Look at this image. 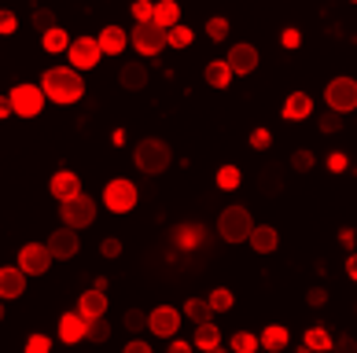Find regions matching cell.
I'll return each mask as SVG.
<instances>
[{
    "label": "cell",
    "instance_id": "6",
    "mask_svg": "<svg viewBox=\"0 0 357 353\" xmlns=\"http://www.w3.org/2000/svg\"><path fill=\"white\" fill-rule=\"evenodd\" d=\"M129 41H133V48L140 52V56H158L169 41H166V26H158L155 19L148 22H137V30L129 33Z\"/></svg>",
    "mask_w": 357,
    "mask_h": 353
},
{
    "label": "cell",
    "instance_id": "14",
    "mask_svg": "<svg viewBox=\"0 0 357 353\" xmlns=\"http://www.w3.org/2000/svg\"><path fill=\"white\" fill-rule=\"evenodd\" d=\"M26 291V272L22 265H4L0 269V298L4 302H11V298H19Z\"/></svg>",
    "mask_w": 357,
    "mask_h": 353
},
{
    "label": "cell",
    "instance_id": "11",
    "mask_svg": "<svg viewBox=\"0 0 357 353\" xmlns=\"http://www.w3.org/2000/svg\"><path fill=\"white\" fill-rule=\"evenodd\" d=\"M177 328H181V313H177L174 306H158V309L148 313V331H151V335H158V338H174Z\"/></svg>",
    "mask_w": 357,
    "mask_h": 353
},
{
    "label": "cell",
    "instance_id": "25",
    "mask_svg": "<svg viewBox=\"0 0 357 353\" xmlns=\"http://www.w3.org/2000/svg\"><path fill=\"white\" fill-rule=\"evenodd\" d=\"M184 317L192 324H206L214 317V306H210V298H188V302H184Z\"/></svg>",
    "mask_w": 357,
    "mask_h": 353
},
{
    "label": "cell",
    "instance_id": "46",
    "mask_svg": "<svg viewBox=\"0 0 357 353\" xmlns=\"http://www.w3.org/2000/svg\"><path fill=\"white\" fill-rule=\"evenodd\" d=\"M306 302H310V306H324V302H328V291H324V287H310Z\"/></svg>",
    "mask_w": 357,
    "mask_h": 353
},
{
    "label": "cell",
    "instance_id": "36",
    "mask_svg": "<svg viewBox=\"0 0 357 353\" xmlns=\"http://www.w3.org/2000/svg\"><path fill=\"white\" fill-rule=\"evenodd\" d=\"M30 22H33L37 33H45V30H52V26H56V11H52V8H37Z\"/></svg>",
    "mask_w": 357,
    "mask_h": 353
},
{
    "label": "cell",
    "instance_id": "30",
    "mask_svg": "<svg viewBox=\"0 0 357 353\" xmlns=\"http://www.w3.org/2000/svg\"><path fill=\"white\" fill-rule=\"evenodd\" d=\"M302 350H332V335H328V328H321V324H317V328H310Z\"/></svg>",
    "mask_w": 357,
    "mask_h": 353
},
{
    "label": "cell",
    "instance_id": "5",
    "mask_svg": "<svg viewBox=\"0 0 357 353\" xmlns=\"http://www.w3.org/2000/svg\"><path fill=\"white\" fill-rule=\"evenodd\" d=\"M137 199H140V191H137L133 180H126V177H114V180H107V188H103V206H107L111 214H129L137 206Z\"/></svg>",
    "mask_w": 357,
    "mask_h": 353
},
{
    "label": "cell",
    "instance_id": "16",
    "mask_svg": "<svg viewBox=\"0 0 357 353\" xmlns=\"http://www.w3.org/2000/svg\"><path fill=\"white\" fill-rule=\"evenodd\" d=\"M77 313H82L85 320L103 317V313H107V295H103V287H92V291H85L77 298Z\"/></svg>",
    "mask_w": 357,
    "mask_h": 353
},
{
    "label": "cell",
    "instance_id": "2",
    "mask_svg": "<svg viewBox=\"0 0 357 353\" xmlns=\"http://www.w3.org/2000/svg\"><path fill=\"white\" fill-rule=\"evenodd\" d=\"M133 159H137V169L140 173H148V177H158V173H166L169 162H174V151H169V143L166 140H140L137 143V151H133Z\"/></svg>",
    "mask_w": 357,
    "mask_h": 353
},
{
    "label": "cell",
    "instance_id": "13",
    "mask_svg": "<svg viewBox=\"0 0 357 353\" xmlns=\"http://www.w3.org/2000/svg\"><path fill=\"white\" fill-rule=\"evenodd\" d=\"M229 67H232V74H255V67H258V48L255 45H232L229 48Z\"/></svg>",
    "mask_w": 357,
    "mask_h": 353
},
{
    "label": "cell",
    "instance_id": "23",
    "mask_svg": "<svg viewBox=\"0 0 357 353\" xmlns=\"http://www.w3.org/2000/svg\"><path fill=\"white\" fill-rule=\"evenodd\" d=\"M203 77H206L214 88H229V81H232L236 74H232V67H229V59H210L206 70H203Z\"/></svg>",
    "mask_w": 357,
    "mask_h": 353
},
{
    "label": "cell",
    "instance_id": "43",
    "mask_svg": "<svg viewBox=\"0 0 357 353\" xmlns=\"http://www.w3.org/2000/svg\"><path fill=\"white\" fill-rule=\"evenodd\" d=\"M26 350H30V353H48V350H52V338H45V335H30V338H26Z\"/></svg>",
    "mask_w": 357,
    "mask_h": 353
},
{
    "label": "cell",
    "instance_id": "7",
    "mask_svg": "<svg viewBox=\"0 0 357 353\" xmlns=\"http://www.w3.org/2000/svg\"><path fill=\"white\" fill-rule=\"evenodd\" d=\"M324 103L332 111H339V114L357 111V81L354 77H332L328 88H324Z\"/></svg>",
    "mask_w": 357,
    "mask_h": 353
},
{
    "label": "cell",
    "instance_id": "15",
    "mask_svg": "<svg viewBox=\"0 0 357 353\" xmlns=\"http://www.w3.org/2000/svg\"><path fill=\"white\" fill-rule=\"evenodd\" d=\"M59 338L63 343H82V338H89V320L82 317V313H63L59 317Z\"/></svg>",
    "mask_w": 357,
    "mask_h": 353
},
{
    "label": "cell",
    "instance_id": "20",
    "mask_svg": "<svg viewBox=\"0 0 357 353\" xmlns=\"http://www.w3.org/2000/svg\"><path fill=\"white\" fill-rule=\"evenodd\" d=\"M247 243L255 246L258 254H273L276 246H280V235H276L273 225H255V232H250V240H247Z\"/></svg>",
    "mask_w": 357,
    "mask_h": 353
},
{
    "label": "cell",
    "instance_id": "21",
    "mask_svg": "<svg viewBox=\"0 0 357 353\" xmlns=\"http://www.w3.org/2000/svg\"><path fill=\"white\" fill-rule=\"evenodd\" d=\"M174 240H177L181 251H199V246L206 243V228L203 225H181L174 232Z\"/></svg>",
    "mask_w": 357,
    "mask_h": 353
},
{
    "label": "cell",
    "instance_id": "45",
    "mask_svg": "<svg viewBox=\"0 0 357 353\" xmlns=\"http://www.w3.org/2000/svg\"><path fill=\"white\" fill-rule=\"evenodd\" d=\"M273 143V136H269V129H255V133H250V148H258V151H266Z\"/></svg>",
    "mask_w": 357,
    "mask_h": 353
},
{
    "label": "cell",
    "instance_id": "22",
    "mask_svg": "<svg viewBox=\"0 0 357 353\" xmlns=\"http://www.w3.org/2000/svg\"><path fill=\"white\" fill-rule=\"evenodd\" d=\"M310 111H313V100L306 93H291L284 100V118L287 122H302V118H310Z\"/></svg>",
    "mask_w": 357,
    "mask_h": 353
},
{
    "label": "cell",
    "instance_id": "52",
    "mask_svg": "<svg viewBox=\"0 0 357 353\" xmlns=\"http://www.w3.org/2000/svg\"><path fill=\"white\" fill-rule=\"evenodd\" d=\"M347 276L357 280V251H350V258H347Z\"/></svg>",
    "mask_w": 357,
    "mask_h": 353
},
{
    "label": "cell",
    "instance_id": "33",
    "mask_svg": "<svg viewBox=\"0 0 357 353\" xmlns=\"http://www.w3.org/2000/svg\"><path fill=\"white\" fill-rule=\"evenodd\" d=\"M232 302H236V298H232L229 287H214V291H210V306H214V313H229Z\"/></svg>",
    "mask_w": 357,
    "mask_h": 353
},
{
    "label": "cell",
    "instance_id": "42",
    "mask_svg": "<svg viewBox=\"0 0 357 353\" xmlns=\"http://www.w3.org/2000/svg\"><path fill=\"white\" fill-rule=\"evenodd\" d=\"M100 254L103 258H118V254H122V240H118V235H107V240L100 243Z\"/></svg>",
    "mask_w": 357,
    "mask_h": 353
},
{
    "label": "cell",
    "instance_id": "47",
    "mask_svg": "<svg viewBox=\"0 0 357 353\" xmlns=\"http://www.w3.org/2000/svg\"><path fill=\"white\" fill-rule=\"evenodd\" d=\"M280 41H284V48H298V45H302V33H298V30H284Z\"/></svg>",
    "mask_w": 357,
    "mask_h": 353
},
{
    "label": "cell",
    "instance_id": "18",
    "mask_svg": "<svg viewBox=\"0 0 357 353\" xmlns=\"http://www.w3.org/2000/svg\"><path fill=\"white\" fill-rule=\"evenodd\" d=\"M118 81H122V88H129V93H140V88L148 85V67H144V63H126L122 59Z\"/></svg>",
    "mask_w": 357,
    "mask_h": 353
},
{
    "label": "cell",
    "instance_id": "49",
    "mask_svg": "<svg viewBox=\"0 0 357 353\" xmlns=\"http://www.w3.org/2000/svg\"><path fill=\"white\" fill-rule=\"evenodd\" d=\"M126 353H151V343H144V338H133V343L126 346Z\"/></svg>",
    "mask_w": 357,
    "mask_h": 353
},
{
    "label": "cell",
    "instance_id": "54",
    "mask_svg": "<svg viewBox=\"0 0 357 353\" xmlns=\"http://www.w3.org/2000/svg\"><path fill=\"white\" fill-rule=\"evenodd\" d=\"M8 114H15L11 111V100H0V118H8Z\"/></svg>",
    "mask_w": 357,
    "mask_h": 353
},
{
    "label": "cell",
    "instance_id": "28",
    "mask_svg": "<svg viewBox=\"0 0 357 353\" xmlns=\"http://www.w3.org/2000/svg\"><path fill=\"white\" fill-rule=\"evenodd\" d=\"M261 195H280L284 191V169L280 166H266L261 169Z\"/></svg>",
    "mask_w": 357,
    "mask_h": 353
},
{
    "label": "cell",
    "instance_id": "40",
    "mask_svg": "<svg viewBox=\"0 0 357 353\" xmlns=\"http://www.w3.org/2000/svg\"><path fill=\"white\" fill-rule=\"evenodd\" d=\"M339 129H342V118H339V111L328 107V114L321 118V133H339Z\"/></svg>",
    "mask_w": 357,
    "mask_h": 353
},
{
    "label": "cell",
    "instance_id": "32",
    "mask_svg": "<svg viewBox=\"0 0 357 353\" xmlns=\"http://www.w3.org/2000/svg\"><path fill=\"white\" fill-rule=\"evenodd\" d=\"M166 41H169V48H188L192 45V30L184 22H177V26H169V30H166Z\"/></svg>",
    "mask_w": 357,
    "mask_h": 353
},
{
    "label": "cell",
    "instance_id": "48",
    "mask_svg": "<svg viewBox=\"0 0 357 353\" xmlns=\"http://www.w3.org/2000/svg\"><path fill=\"white\" fill-rule=\"evenodd\" d=\"M328 169H332V173H342V169H347V155H332V159H328Z\"/></svg>",
    "mask_w": 357,
    "mask_h": 353
},
{
    "label": "cell",
    "instance_id": "51",
    "mask_svg": "<svg viewBox=\"0 0 357 353\" xmlns=\"http://www.w3.org/2000/svg\"><path fill=\"white\" fill-rule=\"evenodd\" d=\"M339 243L347 246V251H354V228H342V232H339Z\"/></svg>",
    "mask_w": 357,
    "mask_h": 353
},
{
    "label": "cell",
    "instance_id": "41",
    "mask_svg": "<svg viewBox=\"0 0 357 353\" xmlns=\"http://www.w3.org/2000/svg\"><path fill=\"white\" fill-rule=\"evenodd\" d=\"M133 15H137V22L155 19V4H151V0H133Z\"/></svg>",
    "mask_w": 357,
    "mask_h": 353
},
{
    "label": "cell",
    "instance_id": "4",
    "mask_svg": "<svg viewBox=\"0 0 357 353\" xmlns=\"http://www.w3.org/2000/svg\"><path fill=\"white\" fill-rule=\"evenodd\" d=\"M59 217H63V225L82 232V228H89L92 221H96V199L85 195V191H77V195H70V199L59 203Z\"/></svg>",
    "mask_w": 357,
    "mask_h": 353
},
{
    "label": "cell",
    "instance_id": "12",
    "mask_svg": "<svg viewBox=\"0 0 357 353\" xmlns=\"http://www.w3.org/2000/svg\"><path fill=\"white\" fill-rule=\"evenodd\" d=\"M77 246H82V240H77V228H70V225H63V228H56L48 235V251H52V258H59V261L74 258Z\"/></svg>",
    "mask_w": 357,
    "mask_h": 353
},
{
    "label": "cell",
    "instance_id": "56",
    "mask_svg": "<svg viewBox=\"0 0 357 353\" xmlns=\"http://www.w3.org/2000/svg\"><path fill=\"white\" fill-rule=\"evenodd\" d=\"M350 4H357V0H350Z\"/></svg>",
    "mask_w": 357,
    "mask_h": 353
},
{
    "label": "cell",
    "instance_id": "55",
    "mask_svg": "<svg viewBox=\"0 0 357 353\" xmlns=\"http://www.w3.org/2000/svg\"><path fill=\"white\" fill-rule=\"evenodd\" d=\"M0 320H4V298H0Z\"/></svg>",
    "mask_w": 357,
    "mask_h": 353
},
{
    "label": "cell",
    "instance_id": "19",
    "mask_svg": "<svg viewBox=\"0 0 357 353\" xmlns=\"http://www.w3.org/2000/svg\"><path fill=\"white\" fill-rule=\"evenodd\" d=\"M96 41H100V48H103V56H122L126 45H129V37H126L122 26H103V33L96 37Z\"/></svg>",
    "mask_w": 357,
    "mask_h": 353
},
{
    "label": "cell",
    "instance_id": "24",
    "mask_svg": "<svg viewBox=\"0 0 357 353\" xmlns=\"http://www.w3.org/2000/svg\"><path fill=\"white\" fill-rule=\"evenodd\" d=\"M195 350H221V335L214 328V320H206V324H195Z\"/></svg>",
    "mask_w": 357,
    "mask_h": 353
},
{
    "label": "cell",
    "instance_id": "38",
    "mask_svg": "<svg viewBox=\"0 0 357 353\" xmlns=\"http://www.w3.org/2000/svg\"><path fill=\"white\" fill-rule=\"evenodd\" d=\"M122 324H126L129 331H144V328H148V313H140V309H129L126 317H122Z\"/></svg>",
    "mask_w": 357,
    "mask_h": 353
},
{
    "label": "cell",
    "instance_id": "44",
    "mask_svg": "<svg viewBox=\"0 0 357 353\" xmlns=\"http://www.w3.org/2000/svg\"><path fill=\"white\" fill-rule=\"evenodd\" d=\"M19 30V19H15V11H0V33H15Z\"/></svg>",
    "mask_w": 357,
    "mask_h": 353
},
{
    "label": "cell",
    "instance_id": "27",
    "mask_svg": "<svg viewBox=\"0 0 357 353\" xmlns=\"http://www.w3.org/2000/svg\"><path fill=\"white\" fill-rule=\"evenodd\" d=\"M155 22L166 26V30H169V26H177L181 22V4H177V0H158V4H155Z\"/></svg>",
    "mask_w": 357,
    "mask_h": 353
},
{
    "label": "cell",
    "instance_id": "8",
    "mask_svg": "<svg viewBox=\"0 0 357 353\" xmlns=\"http://www.w3.org/2000/svg\"><path fill=\"white\" fill-rule=\"evenodd\" d=\"M8 100H11V111H15L19 118H37L48 96H45L41 85H15Z\"/></svg>",
    "mask_w": 357,
    "mask_h": 353
},
{
    "label": "cell",
    "instance_id": "29",
    "mask_svg": "<svg viewBox=\"0 0 357 353\" xmlns=\"http://www.w3.org/2000/svg\"><path fill=\"white\" fill-rule=\"evenodd\" d=\"M41 45H45V52H52V56H56V52H67V48H70V37H67V30H63V26H52V30L41 33Z\"/></svg>",
    "mask_w": 357,
    "mask_h": 353
},
{
    "label": "cell",
    "instance_id": "34",
    "mask_svg": "<svg viewBox=\"0 0 357 353\" xmlns=\"http://www.w3.org/2000/svg\"><path fill=\"white\" fill-rule=\"evenodd\" d=\"M258 346H261V338L247 335V331H236V335H232V350H236V353H255Z\"/></svg>",
    "mask_w": 357,
    "mask_h": 353
},
{
    "label": "cell",
    "instance_id": "10",
    "mask_svg": "<svg viewBox=\"0 0 357 353\" xmlns=\"http://www.w3.org/2000/svg\"><path fill=\"white\" fill-rule=\"evenodd\" d=\"M19 265L26 276H45L48 265H52V251H48V243H26L22 251H19Z\"/></svg>",
    "mask_w": 357,
    "mask_h": 353
},
{
    "label": "cell",
    "instance_id": "26",
    "mask_svg": "<svg viewBox=\"0 0 357 353\" xmlns=\"http://www.w3.org/2000/svg\"><path fill=\"white\" fill-rule=\"evenodd\" d=\"M287 328H280V324H269L266 331H261V346H266L269 353H280V350H287Z\"/></svg>",
    "mask_w": 357,
    "mask_h": 353
},
{
    "label": "cell",
    "instance_id": "50",
    "mask_svg": "<svg viewBox=\"0 0 357 353\" xmlns=\"http://www.w3.org/2000/svg\"><path fill=\"white\" fill-rule=\"evenodd\" d=\"M192 343H184V338H169V353H188Z\"/></svg>",
    "mask_w": 357,
    "mask_h": 353
},
{
    "label": "cell",
    "instance_id": "35",
    "mask_svg": "<svg viewBox=\"0 0 357 353\" xmlns=\"http://www.w3.org/2000/svg\"><path fill=\"white\" fill-rule=\"evenodd\" d=\"M111 338V324L96 317V320H89V343H107Z\"/></svg>",
    "mask_w": 357,
    "mask_h": 353
},
{
    "label": "cell",
    "instance_id": "1",
    "mask_svg": "<svg viewBox=\"0 0 357 353\" xmlns=\"http://www.w3.org/2000/svg\"><path fill=\"white\" fill-rule=\"evenodd\" d=\"M41 88L52 103H77L85 96V81H82V70L74 67H52L41 77Z\"/></svg>",
    "mask_w": 357,
    "mask_h": 353
},
{
    "label": "cell",
    "instance_id": "53",
    "mask_svg": "<svg viewBox=\"0 0 357 353\" xmlns=\"http://www.w3.org/2000/svg\"><path fill=\"white\" fill-rule=\"evenodd\" d=\"M335 346H339V350H354L357 343H354V338H350V335H342V338H339V343H335Z\"/></svg>",
    "mask_w": 357,
    "mask_h": 353
},
{
    "label": "cell",
    "instance_id": "39",
    "mask_svg": "<svg viewBox=\"0 0 357 353\" xmlns=\"http://www.w3.org/2000/svg\"><path fill=\"white\" fill-rule=\"evenodd\" d=\"M291 166H295L298 173H306V169H313V151H306V148H298L295 155H291Z\"/></svg>",
    "mask_w": 357,
    "mask_h": 353
},
{
    "label": "cell",
    "instance_id": "31",
    "mask_svg": "<svg viewBox=\"0 0 357 353\" xmlns=\"http://www.w3.org/2000/svg\"><path fill=\"white\" fill-rule=\"evenodd\" d=\"M240 180H243L240 166H221L218 169V188L221 191H236V188H240Z\"/></svg>",
    "mask_w": 357,
    "mask_h": 353
},
{
    "label": "cell",
    "instance_id": "17",
    "mask_svg": "<svg viewBox=\"0 0 357 353\" xmlns=\"http://www.w3.org/2000/svg\"><path fill=\"white\" fill-rule=\"evenodd\" d=\"M48 191H52V195H56V199L63 203V199H70V195L82 191V180H77L74 169H59V173L48 180Z\"/></svg>",
    "mask_w": 357,
    "mask_h": 353
},
{
    "label": "cell",
    "instance_id": "3",
    "mask_svg": "<svg viewBox=\"0 0 357 353\" xmlns=\"http://www.w3.org/2000/svg\"><path fill=\"white\" fill-rule=\"evenodd\" d=\"M255 232V221H250V210L247 206H225L221 217H218V235L225 243H243L250 240Z\"/></svg>",
    "mask_w": 357,
    "mask_h": 353
},
{
    "label": "cell",
    "instance_id": "37",
    "mask_svg": "<svg viewBox=\"0 0 357 353\" xmlns=\"http://www.w3.org/2000/svg\"><path fill=\"white\" fill-rule=\"evenodd\" d=\"M206 37L210 41H225V37H229V19H221V15L206 19Z\"/></svg>",
    "mask_w": 357,
    "mask_h": 353
},
{
    "label": "cell",
    "instance_id": "9",
    "mask_svg": "<svg viewBox=\"0 0 357 353\" xmlns=\"http://www.w3.org/2000/svg\"><path fill=\"white\" fill-rule=\"evenodd\" d=\"M100 56H103V48H100V41H92V37H74L70 48H67V59H70L74 70H92L100 63Z\"/></svg>",
    "mask_w": 357,
    "mask_h": 353
}]
</instances>
